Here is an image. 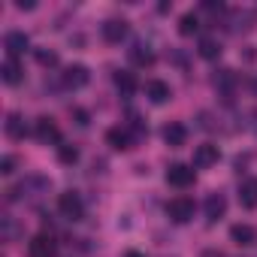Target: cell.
<instances>
[{
	"instance_id": "cell-23",
	"label": "cell",
	"mask_w": 257,
	"mask_h": 257,
	"mask_svg": "<svg viewBox=\"0 0 257 257\" xmlns=\"http://www.w3.org/2000/svg\"><path fill=\"white\" fill-rule=\"evenodd\" d=\"M58 161H61L64 167H73V164L79 161V149H76V146L61 143V146H58Z\"/></svg>"
},
{
	"instance_id": "cell-11",
	"label": "cell",
	"mask_w": 257,
	"mask_h": 257,
	"mask_svg": "<svg viewBox=\"0 0 257 257\" xmlns=\"http://www.w3.org/2000/svg\"><path fill=\"white\" fill-rule=\"evenodd\" d=\"M164 143H167V146H173V149L185 146V143H188V131H185V124H179V121L167 124V127H164Z\"/></svg>"
},
{
	"instance_id": "cell-14",
	"label": "cell",
	"mask_w": 257,
	"mask_h": 257,
	"mask_svg": "<svg viewBox=\"0 0 257 257\" xmlns=\"http://www.w3.org/2000/svg\"><path fill=\"white\" fill-rule=\"evenodd\" d=\"M239 203L245 209H257V179L254 176L242 179V185H239Z\"/></svg>"
},
{
	"instance_id": "cell-12",
	"label": "cell",
	"mask_w": 257,
	"mask_h": 257,
	"mask_svg": "<svg viewBox=\"0 0 257 257\" xmlns=\"http://www.w3.org/2000/svg\"><path fill=\"white\" fill-rule=\"evenodd\" d=\"M224 212H227V200H224V194H209V197H206V218L215 224V221L224 218Z\"/></svg>"
},
{
	"instance_id": "cell-10",
	"label": "cell",
	"mask_w": 257,
	"mask_h": 257,
	"mask_svg": "<svg viewBox=\"0 0 257 257\" xmlns=\"http://www.w3.org/2000/svg\"><path fill=\"white\" fill-rule=\"evenodd\" d=\"M106 146L115 149V152H127L131 149V134H127L124 127H109L106 131Z\"/></svg>"
},
{
	"instance_id": "cell-13",
	"label": "cell",
	"mask_w": 257,
	"mask_h": 257,
	"mask_svg": "<svg viewBox=\"0 0 257 257\" xmlns=\"http://www.w3.org/2000/svg\"><path fill=\"white\" fill-rule=\"evenodd\" d=\"M230 239L245 248V245H254V242H257V230H254L251 224H233V227H230Z\"/></svg>"
},
{
	"instance_id": "cell-5",
	"label": "cell",
	"mask_w": 257,
	"mask_h": 257,
	"mask_svg": "<svg viewBox=\"0 0 257 257\" xmlns=\"http://www.w3.org/2000/svg\"><path fill=\"white\" fill-rule=\"evenodd\" d=\"M28 254H31V257H55V254H58V245H55L52 236L40 233V236H34V239L28 242Z\"/></svg>"
},
{
	"instance_id": "cell-7",
	"label": "cell",
	"mask_w": 257,
	"mask_h": 257,
	"mask_svg": "<svg viewBox=\"0 0 257 257\" xmlns=\"http://www.w3.org/2000/svg\"><path fill=\"white\" fill-rule=\"evenodd\" d=\"M218 158H221V152H218V146H212V143H203V146L194 149V167H200V170L215 167Z\"/></svg>"
},
{
	"instance_id": "cell-24",
	"label": "cell",
	"mask_w": 257,
	"mask_h": 257,
	"mask_svg": "<svg viewBox=\"0 0 257 257\" xmlns=\"http://www.w3.org/2000/svg\"><path fill=\"white\" fill-rule=\"evenodd\" d=\"M37 64L40 67H58V52H49V49H37Z\"/></svg>"
},
{
	"instance_id": "cell-3",
	"label": "cell",
	"mask_w": 257,
	"mask_h": 257,
	"mask_svg": "<svg viewBox=\"0 0 257 257\" xmlns=\"http://www.w3.org/2000/svg\"><path fill=\"white\" fill-rule=\"evenodd\" d=\"M34 137L43 143V146H61V131L52 118H37V127H34Z\"/></svg>"
},
{
	"instance_id": "cell-20",
	"label": "cell",
	"mask_w": 257,
	"mask_h": 257,
	"mask_svg": "<svg viewBox=\"0 0 257 257\" xmlns=\"http://www.w3.org/2000/svg\"><path fill=\"white\" fill-rule=\"evenodd\" d=\"M200 31V19L194 16V13H185L182 19H179V34L182 37H191V34H197Z\"/></svg>"
},
{
	"instance_id": "cell-27",
	"label": "cell",
	"mask_w": 257,
	"mask_h": 257,
	"mask_svg": "<svg viewBox=\"0 0 257 257\" xmlns=\"http://www.w3.org/2000/svg\"><path fill=\"white\" fill-rule=\"evenodd\" d=\"M16 7H19V10H34V4H31V0H19Z\"/></svg>"
},
{
	"instance_id": "cell-21",
	"label": "cell",
	"mask_w": 257,
	"mask_h": 257,
	"mask_svg": "<svg viewBox=\"0 0 257 257\" xmlns=\"http://www.w3.org/2000/svg\"><path fill=\"white\" fill-rule=\"evenodd\" d=\"M131 61H134L137 67H152V64H155V55H152L146 46H137V49H131Z\"/></svg>"
},
{
	"instance_id": "cell-22",
	"label": "cell",
	"mask_w": 257,
	"mask_h": 257,
	"mask_svg": "<svg viewBox=\"0 0 257 257\" xmlns=\"http://www.w3.org/2000/svg\"><path fill=\"white\" fill-rule=\"evenodd\" d=\"M212 82H215V88H221V91H230V88L236 85V73H233V70H218V73L212 76Z\"/></svg>"
},
{
	"instance_id": "cell-15",
	"label": "cell",
	"mask_w": 257,
	"mask_h": 257,
	"mask_svg": "<svg viewBox=\"0 0 257 257\" xmlns=\"http://www.w3.org/2000/svg\"><path fill=\"white\" fill-rule=\"evenodd\" d=\"M170 94H173V91H170V85H167V82H161V79H152V82L146 85V97H149L152 103H167V100H170Z\"/></svg>"
},
{
	"instance_id": "cell-29",
	"label": "cell",
	"mask_w": 257,
	"mask_h": 257,
	"mask_svg": "<svg viewBox=\"0 0 257 257\" xmlns=\"http://www.w3.org/2000/svg\"><path fill=\"white\" fill-rule=\"evenodd\" d=\"M124 257H146V254H140V251H127Z\"/></svg>"
},
{
	"instance_id": "cell-17",
	"label": "cell",
	"mask_w": 257,
	"mask_h": 257,
	"mask_svg": "<svg viewBox=\"0 0 257 257\" xmlns=\"http://www.w3.org/2000/svg\"><path fill=\"white\" fill-rule=\"evenodd\" d=\"M4 131H7V137H10V140H25V134H28V127H25V118L13 112V115L7 118V124H4Z\"/></svg>"
},
{
	"instance_id": "cell-28",
	"label": "cell",
	"mask_w": 257,
	"mask_h": 257,
	"mask_svg": "<svg viewBox=\"0 0 257 257\" xmlns=\"http://www.w3.org/2000/svg\"><path fill=\"white\" fill-rule=\"evenodd\" d=\"M203 257H224V254H221V251H212V248H209V251H203Z\"/></svg>"
},
{
	"instance_id": "cell-9",
	"label": "cell",
	"mask_w": 257,
	"mask_h": 257,
	"mask_svg": "<svg viewBox=\"0 0 257 257\" xmlns=\"http://www.w3.org/2000/svg\"><path fill=\"white\" fill-rule=\"evenodd\" d=\"M64 82H67V88H85V85L91 82V73H88V67H82V64H73V67H67V73H64Z\"/></svg>"
},
{
	"instance_id": "cell-25",
	"label": "cell",
	"mask_w": 257,
	"mask_h": 257,
	"mask_svg": "<svg viewBox=\"0 0 257 257\" xmlns=\"http://www.w3.org/2000/svg\"><path fill=\"white\" fill-rule=\"evenodd\" d=\"M13 170H16V158H13V155H4V161H0V173H4V176H13Z\"/></svg>"
},
{
	"instance_id": "cell-8",
	"label": "cell",
	"mask_w": 257,
	"mask_h": 257,
	"mask_svg": "<svg viewBox=\"0 0 257 257\" xmlns=\"http://www.w3.org/2000/svg\"><path fill=\"white\" fill-rule=\"evenodd\" d=\"M124 37H127V22H124V19H109V22L103 25V40H106V43L115 46V43H121Z\"/></svg>"
},
{
	"instance_id": "cell-4",
	"label": "cell",
	"mask_w": 257,
	"mask_h": 257,
	"mask_svg": "<svg viewBox=\"0 0 257 257\" xmlns=\"http://www.w3.org/2000/svg\"><path fill=\"white\" fill-rule=\"evenodd\" d=\"M167 185H173V188H191L194 185V170L188 164H173L167 170Z\"/></svg>"
},
{
	"instance_id": "cell-19",
	"label": "cell",
	"mask_w": 257,
	"mask_h": 257,
	"mask_svg": "<svg viewBox=\"0 0 257 257\" xmlns=\"http://www.w3.org/2000/svg\"><path fill=\"white\" fill-rule=\"evenodd\" d=\"M115 88H118L124 97H131V94L137 91V79H134V73H115Z\"/></svg>"
},
{
	"instance_id": "cell-16",
	"label": "cell",
	"mask_w": 257,
	"mask_h": 257,
	"mask_svg": "<svg viewBox=\"0 0 257 257\" xmlns=\"http://www.w3.org/2000/svg\"><path fill=\"white\" fill-rule=\"evenodd\" d=\"M0 79H4L7 85H19L22 82V64L16 58H7L4 64H0Z\"/></svg>"
},
{
	"instance_id": "cell-1",
	"label": "cell",
	"mask_w": 257,
	"mask_h": 257,
	"mask_svg": "<svg viewBox=\"0 0 257 257\" xmlns=\"http://www.w3.org/2000/svg\"><path fill=\"white\" fill-rule=\"evenodd\" d=\"M58 212L67 218V221H82L85 218V203L76 191H64L58 197Z\"/></svg>"
},
{
	"instance_id": "cell-6",
	"label": "cell",
	"mask_w": 257,
	"mask_h": 257,
	"mask_svg": "<svg viewBox=\"0 0 257 257\" xmlns=\"http://www.w3.org/2000/svg\"><path fill=\"white\" fill-rule=\"evenodd\" d=\"M28 46H31V40H28V34H25V31H10V34L4 37V49H7V55H10V58L25 55V52H28Z\"/></svg>"
},
{
	"instance_id": "cell-18",
	"label": "cell",
	"mask_w": 257,
	"mask_h": 257,
	"mask_svg": "<svg viewBox=\"0 0 257 257\" xmlns=\"http://www.w3.org/2000/svg\"><path fill=\"white\" fill-rule=\"evenodd\" d=\"M197 52H200V58H206V61H215V58L221 55V43H218L215 37H203Z\"/></svg>"
},
{
	"instance_id": "cell-26",
	"label": "cell",
	"mask_w": 257,
	"mask_h": 257,
	"mask_svg": "<svg viewBox=\"0 0 257 257\" xmlns=\"http://www.w3.org/2000/svg\"><path fill=\"white\" fill-rule=\"evenodd\" d=\"M73 118H76V124H82V127L88 124V112H85V109H73Z\"/></svg>"
},
{
	"instance_id": "cell-2",
	"label": "cell",
	"mask_w": 257,
	"mask_h": 257,
	"mask_svg": "<svg viewBox=\"0 0 257 257\" xmlns=\"http://www.w3.org/2000/svg\"><path fill=\"white\" fill-rule=\"evenodd\" d=\"M167 218L176 224H188L194 218V200L191 197H176L167 203Z\"/></svg>"
}]
</instances>
